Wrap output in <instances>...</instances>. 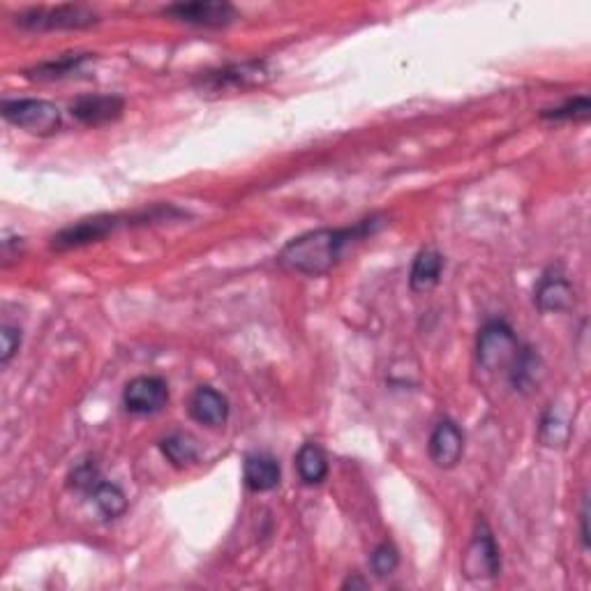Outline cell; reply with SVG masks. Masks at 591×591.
I'll return each instance as SVG.
<instances>
[{"instance_id":"1","label":"cell","mask_w":591,"mask_h":591,"mask_svg":"<svg viewBox=\"0 0 591 591\" xmlns=\"http://www.w3.org/2000/svg\"><path fill=\"white\" fill-rule=\"evenodd\" d=\"M379 218H370L347 229H317L289 241L278 254V264L289 273L319 278L326 275L342 259L351 243L363 241L365 236L379 229Z\"/></svg>"},{"instance_id":"2","label":"cell","mask_w":591,"mask_h":591,"mask_svg":"<svg viewBox=\"0 0 591 591\" xmlns=\"http://www.w3.org/2000/svg\"><path fill=\"white\" fill-rule=\"evenodd\" d=\"M271 79V70L264 61L236 63L222 70H211L197 79V88L201 95H222L257 88Z\"/></svg>"},{"instance_id":"3","label":"cell","mask_w":591,"mask_h":591,"mask_svg":"<svg viewBox=\"0 0 591 591\" xmlns=\"http://www.w3.org/2000/svg\"><path fill=\"white\" fill-rule=\"evenodd\" d=\"M97 21V14L84 5L33 7L17 17V24L28 31H79L95 26Z\"/></svg>"},{"instance_id":"4","label":"cell","mask_w":591,"mask_h":591,"mask_svg":"<svg viewBox=\"0 0 591 591\" xmlns=\"http://www.w3.org/2000/svg\"><path fill=\"white\" fill-rule=\"evenodd\" d=\"M476 354L478 363H481L485 370L495 372L513 368L518 356L522 354V347L518 338H515L511 326L504 324V321H490V324H485L483 331L478 333Z\"/></svg>"},{"instance_id":"5","label":"cell","mask_w":591,"mask_h":591,"mask_svg":"<svg viewBox=\"0 0 591 591\" xmlns=\"http://www.w3.org/2000/svg\"><path fill=\"white\" fill-rule=\"evenodd\" d=\"M3 118L21 130L49 137L61 127V111L47 100H5Z\"/></svg>"},{"instance_id":"6","label":"cell","mask_w":591,"mask_h":591,"mask_svg":"<svg viewBox=\"0 0 591 591\" xmlns=\"http://www.w3.org/2000/svg\"><path fill=\"white\" fill-rule=\"evenodd\" d=\"M462 568H465V575L469 580H485V578H497L501 571L499 561V548L492 538L490 529L481 525L478 527V534L465 552V559H462Z\"/></svg>"},{"instance_id":"7","label":"cell","mask_w":591,"mask_h":591,"mask_svg":"<svg viewBox=\"0 0 591 591\" xmlns=\"http://www.w3.org/2000/svg\"><path fill=\"white\" fill-rule=\"evenodd\" d=\"M118 224H121V218H118V215H95V218L81 220L51 238V248L54 250L84 248L88 243H97L102 241V238H107Z\"/></svg>"},{"instance_id":"8","label":"cell","mask_w":591,"mask_h":591,"mask_svg":"<svg viewBox=\"0 0 591 591\" xmlns=\"http://www.w3.org/2000/svg\"><path fill=\"white\" fill-rule=\"evenodd\" d=\"M123 402L127 411H132V414H139V416L157 414V411H162L169 402L167 384L157 377L132 379L130 384L125 386Z\"/></svg>"},{"instance_id":"9","label":"cell","mask_w":591,"mask_h":591,"mask_svg":"<svg viewBox=\"0 0 591 591\" xmlns=\"http://www.w3.org/2000/svg\"><path fill=\"white\" fill-rule=\"evenodd\" d=\"M164 14L174 17L183 24L206 26V28H222L229 26L238 14L234 5L229 3H178L164 7Z\"/></svg>"},{"instance_id":"10","label":"cell","mask_w":591,"mask_h":591,"mask_svg":"<svg viewBox=\"0 0 591 591\" xmlns=\"http://www.w3.org/2000/svg\"><path fill=\"white\" fill-rule=\"evenodd\" d=\"M125 102L118 95H84L72 102L70 114L84 125H107L123 116Z\"/></svg>"},{"instance_id":"11","label":"cell","mask_w":591,"mask_h":591,"mask_svg":"<svg viewBox=\"0 0 591 591\" xmlns=\"http://www.w3.org/2000/svg\"><path fill=\"white\" fill-rule=\"evenodd\" d=\"M430 458L439 469H453L465 453V435L458 423L441 421L430 435Z\"/></svg>"},{"instance_id":"12","label":"cell","mask_w":591,"mask_h":591,"mask_svg":"<svg viewBox=\"0 0 591 591\" xmlns=\"http://www.w3.org/2000/svg\"><path fill=\"white\" fill-rule=\"evenodd\" d=\"M534 301L541 312H564L575 303V291L564 273L550 271L538 282Z\"/></svg>"},{"instance_id":"13","label":"cell","mask_w":591,"mask_h":591,"mask_svg":"<svg viewBox=\"0 0 591 591\" xmlns=\"http://www.w3.org/2000/svg\"><path fill=\"white\" fill-rule=\"evenodd\" d=\"M187 409H190V416L194 421L208 425V428H218V425L227 423L229 418L227 398L208 386H201L192 393L190 402H187Z\"/></svg>"},{"instance_id":"14","label":"cell","mask_w":591,"mask_h":591,"mask_svg":"<svg viewBox=\"0 0 591 591\" xmlns=\"http://www.w3.org/2000/svg\"><path fill=\"white\" fill-rule=\"evenodd\" d=\"M280 476L282 471H280L278 460H275L273 455L252 453L245 458L243 478H245V485H248L252 492H268L278 488Z\"/></svg>"},{"instance_id":"15","label":"cell","mask_w":591,"mask_h":591,"mask_svg":"<svg viewBox=\"0 0 591 591\" xmlns=\"http://www.w3.org/2000/svg\"><path fill=\"white\" fill-rule=\"evenodd\" d=\"M441 271H444V257L432 248L421 250L418 252V257L414 259V266H411V278H409L411 289L418 291V294H423V291H430L432 287H437Z\"/></svg>"},{"instance_id":"16","label":"cell","mask_w":591,"mask_h":591,"mask_svg":"<svg viewBox=\"0 0 591 591\" xmlns=\"http://www.w3.org/2000/svg\"><path fill=\"white\" fill-rule=\"evenodd\" d=\"M296 469H298V474H301L303 483H308V485L321 483L328 474L326 453L321 451V446L308 441V444H303L301 451L296 453Z\"/></svg>"},{"instance_id":"17","label":"cell","mask_w":591,"mask_h":591,"mask_svg":"<svg viewBox=\"0 0 591 591\" xmlns=\"http://www.w3.org/2000/svg\"><path fill=\"white\" fill-rule=\"evenodd\" d=\"M160 448L164 458L176 467H190L199 458L197 441H194L190 435H185V432H174V435L164 437Z\"/></svg>"},{"instance_id":"18","label":"cell","mask_w":591,"mask_h":591,"mask_svg":"<svg viewBox=\"0 0 591 591\" xmlns=\"http://www.w3.org/2000/svg\"><path fill=\"white\" fill-rule=\"evenodd\" d=\"M93 499H95V506L100 508V513L104 515V518L114 520L118 518V515L125 513L127 508V499L123 495V490L118 488V485L114 483H100L97 488L91 492Z\"/></svg>"},{"instance_id":"19","label":"cell","mask_w":591,"mask_h":591,"mask_svg":"<svg viewBox=\"0 0 591 591\" xmlns=\"http://www.w3.org/2000/svg\"><path fill=\"white\" fill-rule=\"evenodd\" d=\"M568 435H571V425H568V418L561 414L559 409L552 407L541 421L543 446H550V448L564 446L568 441Z\"/></svg>"},{"instance_id":"20","label":"cell","mask_w":591,"mask_h":591,"mask_svg":"<svg viewBox=\"0 0 591 591\" xmlns=\"http://www.w3.org/2000/svg\"><path fill=\"white\" fill-rule=\"evenodd\" d=\"M591 114V102L587 95H580V97H571V100L561 104L557 109H548L543 111V118H548V121H568V123H580V121H587Z\"/></svg>"},{"instance_id":"21","label":"cell","mask_w":591,"mask_h":591,"mask_svg":"<svg viewBox=\"0 0 591 591\" xmlns=\"http://www.w3.org/2000/svg\"><path fill=\"white\" fill-rule=\"evenodd\" d=\"M88 61V56H63L58 58V61H51V63H42L40 67H35V70L28 72V77L33 79H63L67 74L77 72L81 65Z\"/></svg>"},{"instance_id":"22","label":"cell","mask_w":591,"mask_h":591,"mask_svg":"<svg viewBox=\"0 0 591 591\" xmlns=\"http://www.w3.org/2000/svg\"><path fill=\"white\" fill-rule=\"evenodd\" d=\"M372 571L379 575V578H388V575L395 573V568L400 564V555L395 550L393 543H381L377 550L372 552Z\"/></svg>"},{"instance_id":"23","label":"cell","mask_w":591,"mask_h":591,"mask_svg":"<svg viewBox=\"0 0 591 591\" xmlns=\"http://www.w3.org/2000/svg\"><path fill=\"white\" fill-rule=\"evenodd\" d=\"M102 483V476H100V469H97L95 462H81L79 467H74V471L70 474V485L74 490H81V492H93L97 485Z\"/></svg>"},{"instance_id":"24","label":"cell","mask_w":591,"mask_h":591,"mask_svg":"<svg viewBox=\"0 0 591 591\" xmlns=\"http://www.w3.org/2000/svg\"><path fill=\"white\" fill-rule=\"evenodd\" d=\"M0 340H3V354H0V363L7 365L21 347V331L14 326H3V331H0Z\"/></svg>"},{"instance_id":"25","label":"cell","mask_w":591,"mask_h":591,"mask_svg":"<svg viewBox=\"0 0 591 591\" xmlns=\"http://www.w3.org/2000/svg\"><path fill=\"white\" fill-rule=\"evenodd\" d=\"M587 522H589V501H587V497H585V501H582V513H580L582 543H585V548H589V529H587Z\"/></svg>"},{"instance_id":"26","label":"cell","mask_w":591,"mask_h":591,"mask_svg":"<svg viewBox=\"0 0 591 591\" xmlns=\"http://www.w3.org/2000/svg\"><path fill=\"white\" fill-rule=\"evenodd\" d=\"M349 587H351V589H356V587H361V589H368V582H365V580H361V578H349V580H347V582H344V585H342V589H349Z\"/></svg>"}]
</instances>
